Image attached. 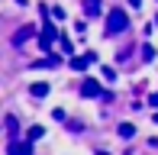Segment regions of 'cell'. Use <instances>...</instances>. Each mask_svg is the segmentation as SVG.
Returning <instances> with one entry per match:
<instances>
[{
	"label": "cell",
	"instance_id": "6da1fadb",
	"mask_svg": "<svg viewBox=\"0 0 158 155\" xmlns=\"http://www.w3.org/2000/svg\"><path fill=\"white\" fill-rule=\"evenodd\" d=\"M126 26H129V16H126V10L113 6V10L106 13V32H110V36H116V32H123Z\"/></svg>",
	"mask_w": 158,
	"mask_h": 155
},
{
	"label": "cell",
	"instance_id": "7a4b0ae2",
	"mask_svg": "<svg viewBox=\"0 0 158 155\" xmlns=\"http://www.w3.org/2000/svg\"><path fill=\"white\" fill-rule=\"evenodd\" d=\"M55 39H58V29H55L52 23H48V26H42V32H39V45H42V52H52Z\"/></svg>",
	"mask_w": 158,
	"mask_h": 155
},
{
	"label": "cell",
	"instance_id": "3957f363",
	"mask_svg": "<svg viewBox=\"0 0 158 155\" xmlns=\"http://www.w3.org/2000/svg\"><path fill=\"white\" fill-rule=\"evenodd\" d=\"M100 81H94V78H84V84H81V97H100Z\"/></svg>",
	"mask_w": 158,
	"mask_h": 155
},
{
	"label": "cell",
	"instance_id": "277c9868",
	"mask_svg": "<svg viewBox=\"0 0 158 155\" xmlns=\"http://www.w3.org/2000/svg\"><path fill=\"white\" fill-rule=\"evenodd\" d=\"M35 36V29H32V26H23V29H16V32H13V45H23V42H29Z\"/></svg>",
	"mask_w": 158,
	"mask_h": 155
},
{
	"label": "cell",
	"instance_id": "5b68a950",
	"mask_svg": "<svg viewBox=\"0 0 158 155\" xmlns=\"http://www.w3.org/2000/svg\"><path fill=\"white\" fill-rule=\"evenodd\" d=\"M90 61H97V55H94V52L81 55V58H71V68H74V71H84V68H87Z\"/></svg>",
	"mask_w": 158,
	"mask_h": 155
},
{
	"label": "cell",
	"instance_id": "8992f818",
	"mask_svg": "<svg viewBox=\"0 0 158 155\" xmlns=\"http://www.w3.org/2000/svg\"><path fill=\"white\" fill-rule=\"evenodd\" d=\"M10 155H32V142H10Z\"/></svg>",
	"mask_w": 158,
	"mask_h": 155
},
{
	"label": "cell",
	"instance_id": "52a82bcc",
	"mask_svg": "<svg viewBox=\"0 0 158 155\" xmlns=\"http://www.w3.org/2000/svg\"><path fill=\"white\" fill-rule=\"evenodd\" d=\"M29 94H32V97H45V94H48V84H45V81H35L32 87H29Z\"/></svg>",
	"mask_w": 158,
	"mask_h": 155
},
{
	"label": "cell",
	"instance_id": "ba28073f",
	"mask_svg": "<svg viewBox=\"0 0 158 155\" xmlns=\"http://www.w3.org/2000/svg\"><path fill=\"white\" fill-rule=\"evenodd\" d=\"M32 68H58V58H55V55H48V58H42V61H35Z\"/></svg>",
	"mask_w": 158,
	"mask_h": 155
},
{
	"label": "cell",
	"instance_id": "9c48e42d",
	"mask_svg": "<svg viewBox=\"0 0 158 155\" xmlns=\"http://www.w3.org/2000/svg\"><path fill=\"white\" fill-rule=\"evenodd\" d=\"M84 10H87V16H97L100 13V0H84Z\"/></svg>",
	"mask_w": 158,
	"mask_h": 155
},
{
	"label": "cell",
	"instance_id": "30bf717a",
	"mask_svg": "<svg viewBox=\"0 0 158 155\" xmlns=\"http://www.w3.org/2000/svg\"><path fill=\"white\" fill-rule=\"evenodd\" d=\"M119 136H123V139H132L135 136V126L132 123H119Z\"/></svg>",
	"mask_w": 158,
	"mask_h": 155
},
{
	"label": "cell",
	"instance_id": "8fae6325",
	"mask_svg": "<svg viewBox=\"0 0 158 155\" xmlns=\"http://www.w3.org/2000/svg\"><path fill=\"white\" fill-rule=\"evenodd\" d=\"M6 132H10V139H16V116H6Z\"/></svg>",
	"mask_w": 158,
	"mask_h": 155
},
{
	"label": "cell",
	"instance_id": "7c38bea8",
	"mask_svg": "<svg viewBox=\"0 0 158 155\" xmlns=\"http://www.w3.org/2000/svg\"><path fill=\"white\" fill-rule=\"evenodd\" d=\"M42 132H45V129H42V126H29V139H39Z\"/></svg>",
	"mask_w": 158,
	"mask_h": 155
},
{
	"label": "cell",
	"instance_id": "4fadbf2b",
	"mask_svg": "<svg viewBox=\"0 0 158 155\" xmlns=\"http://www.w3.org/2000/svg\"><path fill=\"white\" fill-rule=\"evenodd\" d=\"M152 107H158V94H155V97H152Z\"/></svg>",
	"mask_w": 158,
	"mask_h": 155
},
{
	"label": "cell",
	"instance_id": "5bb4252c",
	"mask_svg": "<svg viewBox=\"0 0 158 155\" xmlns=\"http://www.w3.org/2000/svg\"><path fill=\"white\" fill-rule=\"evenodd\" d=\"M129 3H132V6H139V3H142V0H129Z\"/></svg>",
	"mask_w": 158,
	"mask_h": 155
},
{
	"label": "cell",
	"instance_id": "9a60e30c",
	"mask_svg": "<svg viewBox=\"0 0 158 155\" xmlns=\"http://www.w3.org/2000/svg\"><path fill=\"white\" fill-rule=\"evenodd\" d=\"M155 123H158V113H155Z\"/></svg>",
	"mask_w": 158,
	"mask_h": 155
},
{
	"label": "cell",
	"instance_id": "2e32d148",
	"mask_svg": "<svg viewBox=\"0 0 158 155\" xmlns=\"http://www.w3.org/2000/svg\"><path fill=\"white\" fill-rule=\"evenodd\" d=\"M155 23H158V19H155Z\"/></svg>",
	"mask_w": 158,
	"mask_h": 155
}]
</instances>
